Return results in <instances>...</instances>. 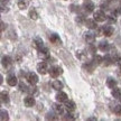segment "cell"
Masks as SVG:
<instances>
[{
  "label": "cell",
  "mask_w": 121,
  "mask_h": 121,
  "mask_svg": "<svg viewBox=\"0 0 121 121\" xmlns=\"http://www.w3.org/2000/svg\"><path fill=\"white\" fill-rule=\"evenodd\" d=\"M48 73H49V75H51L52 78H56L63 73V69H62L60 66H58V65H54V66H52V67L49 69Z\"/></svg>",
  "instance_id": "cell-1"
},
{
  "label": "cell",
  "mask_w": 121,
  "mask_h": 121,
  "mask_svg": "<svg viewBox=\"0 0 121 121\" xmlns=\"http://www.w3.org/2000/svg\"><path fill=\"white\" fill-rule=\"evenodd\" d=\"M93 18L98 22H103L104 20H107V15L104 13V11L101 9V10H96L93 13Z\"/></svg>",
  "instance_id": "cell-2"
},
{
  "label": "cell",
  "mask_w": 121,
  "mask_h": 121,
  "mask_svg": "<svg viewBox=\"0 0 121 121\" xmlns=\"http://www.w3.org/2000/svg\"><path fill=\"white\" fill-rule=\"evenodd\" d=\"M37 71H38L39 74H42V75H44V74H46L49 71V69H48V65H47V62L46 60H43V62H39L38 64H37Z\"/></svg>",
  "instance_id": "cell-3"
},
{
  "label": "cell",
  "mask_w": 121,
  "mask_h": 121,
  "mask_svg": "<svg viewBox=\"0 0 121 121\" xmlns=\"http://www.w3.org/2000/svg\"><path fill=\"white\" fill-rule=\"evenodd\" d=\"M26 80L30 85H36L37 82H38V76H37V74L34 73V72H29V73H27Z\"/></svg>",
  "instance_id": "cell-4"
},
{
  "label": "cell",
  "mask_w": 121,
  "mask_h": 121,
  "mask_svg": "<svg viewBox=\"0 0 121 121\" xmlns=\"http://www.w3.org/2000/svg\"><path fill=\"white\" fill-rule=\"evenodd\" d=\"M82 8L86 13H93V11H94L95 7H94V4L91 2L90 0H85L84 4H83V6H82Z\"/></svg>",
  "instance_id": "cell-5"
},
{
  "label": "cell",
  "mask_w": 121,
  "mask_h": 121,
  "mask_svg": "<svg viewBox=\"0 0 121 121\" xmlns=\"http://www.w3.org/2000/svg\"><path fill=\"white\" fill-rule=\"evenodd\" d=\"M52 107H53V111L56 113L57 116H63V114H64L65 107H64V105H62V104H60V102L54 103Z\"/></svg>",
  "instance_id": "cell-6"
},
{
  "label": "cell",
  "mask_w": 121,
  "mask_h": 121,
  "mask_svg": "<svg viewBox=\"0 0 121 121\" xmlns=\"http://www.w3.org/2000/svg\"><path fill=\"white\" fill-rule=\"evenodd\" d=\"M48 39H49V42H51L52 44H54V45H60V44H62V39H60V35H57L56 33L49 34Z\"/></svg>",
  "instance_id": "cell-7"
},
{
  "label": "cell",
  "mask_w": 121,
  "mask_h": 121,
  "mask_svg": "<svg viewBox=\"0 0 121 121\" xmlns=\"http://www.w3.org/2000/svg\"><path fill=\"white\" fill-rule=\"evenodd\" d=\"M95 66H96V65L93 63V60H86V62H84V64H83L82 67L84 71H86L89 73H92V72L94 71Z\"/></svg>",
  "instance_id": "cell-8"
},
{
  "label": "cell",
  "mask_w": 121,
  "mask_h": 121,
  "mask_svg": "<svg viewBox=\"0 0 121 121\" xmlns=\"http://www.w3.org/2000/svg\"><path fill=\"white\" fill-rule=\"evenodd\" d=\"M24 104L26 105L27 108H33L35 104H36V101H35V98L34 95H28V96H26L25 99H24Z\"/></svg>",
  "instance_id": "cell-9"
},
{
  "label": "cell",
  "mask_w": 121,
  "mask_h": 121,
  "mask_svg": "<svg viewBox=\"0 0 121 121\" xmlns=\"http://www.w3.org/2000/svg\"><path fill=\"white\" fill-rule=\"evenodd\" d=\"M1 64H2V66L4 69H9L13 65V58L10 56H8V55H4L1 58Z\"/></svg>",
  "instance_id": "cell-10"
},
{
  "label": "cell",
  "mask_w": 121,
  "mask_h": 121,
  "mask_svg": "<svg viewBox=\"0 0 121 121\" xmlns=\"http://www.w3.org/2000/svg\"><path fill=\"white\" fill-rule=\"evenodd\" d=\"M95 34L93 33H91V31H86L85 34H84V40L86 42L87 44H93L95 42Z\"/></svg>",
  "instance_id": "cell-11"
},
{
  "label": "cell",
  "mask_w": 121,
  "mask_h": 121,
  "mask_svg": "<svg viewBox=\"0 0 121 121\" xmlns=\"http://www.w3.org/2000/svg\"><path fill=\"white\" fill-rule=\"evenodd\" d=\"M7 83H8V85H10V86H16L18 84L17 76L15 74H9L8 78H7Z\"/></svg>",
  "instance_id": "cell-12"
},
{
  "label": "cell",
  "mask_w": 121,
  "mask_h": 121,
  "mask_svg": "<svg viewBox=\"0 0 121 121\" xmlns=\"http://www.w3.org/2000/svg\"><path fill=\"white\" fill-rule=\"evenodd\" d=\"M64 107H65V110L66 111H69V112H73V111H75V103H74L73 101H71V100H66L65 101V104H64Z\"/></svg>",
  "instance_id": "cell-13"
},
{
  "label": "cell",
  "mask_w": 121,
  "mask_h": 121,
  "mask_svg": "<svg viewBox=\"0 0 121 121\" xmlns=\"http://www.w3.org/2000/svg\"><path fill=\"white\" fill-rule=\"evenodd\" d=\"M113 31H114V29H113V27L111 26V24L103 26V35H104V36L110 37V36H112V35H113Z\"/></svg>",
  "instance_id": "cell-14"
},
{
  "label": "cell",
  "mask_w": 121,
  "mask_h": 121,
  "mask_svg": "<svg viewBox=\"0 0 121 121\" xmlns=\"http://www.w3.org/2000/svg\"><path fill=\"white\" fill-rule=\"evenodd\" d=\"M33 45H34V47L36 48L37 51H38L39 48H42L43 46H45L43 39L40 38V37H35V38L33 39Z\"/></svg>",
  "instance_id": "cell-15"
},
{
  "label": "cell",
  "mask_w": 121,
  "mask_h": 121,
  "mask_svg": "<svg viewBox=\"0 0 121 121\" xmlns=\"http://www.w3.org/2000/svg\"><path fill=\"white\" fill-rule=\"evenodd\" d=\"M112 64H114L112 55H111V54L104 55V57H103V65L104 66H110V65H112Z\"/></svg>",
  "instance_id": "cell-16"
},
{
  "label": "cell",
  "mask_w": 121,
  "mask_h": 121,
  "mask_svg": "<svg viewBox=\"0 0 121 121\" xmlns=\"http://www.w3.org/2000/svg\"><path fill=\"white\" fill-rule=\"evenodd\" d=\"M110 44L107 42V40H102V42H100L99 44V49L101 52H108L109 49H110Z\"/></svg>",
  "instance_id": "cell-17"
},
{
  "label": "cell",
  "mask_w": 121,
  "mask_h": 121,
  "mask_svg": "<svg viewBox=\"0 0 121 121\" xmlns=\"http://www.w3.org/2000/svg\"><path fill=\"white\" fill-rule=\"evenodd\" d=\"M96 20H95L94 18L93 19H86V22H85V26L89 28V29H95L96 27H98V25H96Z\"/></svg>",
  "instance_id": "cell-18"
},
{
  "label": "cell",
  "mask_w": 121,
  "mask_h": 121,
  "mask_svg": "<svg viewBox=\"0 0 121 121\" xmlns=\"http://www.w3.org/2000/svg\"><path fill=\"white\" fill-rule=\"evenodd\" d=\"M55 98H56L57 102H60V103H62V102H65V101L67 100V94H66L65 92H62V90H60V92L56 94Z\"/></svg>",
  "instance_id": "cell-19"
},
{
  "label": "cell",
  "mask_w": 121,
  "mask_h": 121,
  "mask_svg": "<svg viewBox=\"0 0 121 121\" xmlns=\"http://www.w3.org/2000/svg\"><path fill=\"white\" fill-rule=\"evenodd\" d=\"M87 52H83V51H78L76 52V57H78V60H83V62H86L87 60Z\"/></svg>",
  "instance_id": "cell-20"
},
{
  "label": "cell",
  "mask_w": 121,
  "mask_h": 121,
  "mask_svg": "<svg viewBox=\"0 0 121 121\" xmlns=\"http://www.w3.org/2000/svg\"><path fill=\"white\" fill-rule=\"evenodd\" d=\"M111 94H112V96L114 98V99L117 100H120L121 99V89H119V87H113L112 91H111Z\"/></svg>",
  "instance_id": "cell-21"
},
{
  "label": "cell",
  "mask_w": 121,
  "mask_h": 121,
  "mask_svg": "<svg viewBox=\"0 0 121 121\" xmlns=\"http://www.w3.org/2000/svg\"><path fill=\"white\" fill-rule=\"evenodd\" d=\"M92 60H93V63H94L96 66H98V65L103 64V57L100 56V55H98V54H94V55H93Z\"/></svg>",
  "instance_id": "cell-22"
},
{
  "label": "cell",
  "mask_w": 121,
  "mask_h": 121,
  "mask_svg": "<svg viewBox=\"0 0 121 121\" xmlns=\"http://www.w3.org/2000/svg\"><path fill=\"white\" fill-rule=\"evenodd\" d=\"M78 118V114H76V113H74V111L73 112H69L67 111V113L65 114V117L63 118L64 120H76Z\"/></svg>",
  "instance_id": "cell-23"
},
{
  "label": "cell",
  "mask_w": 121,
  "mask_h": 121,
  "mask_svg": "<svg viewBox=\"0 0 121 121\" xmlns=\"http://www.w3.org/2000/svg\"><path fill=\"white\" fill-rule=\"evenodd\" d=\"M52 86H53V89H54V90L60 91L62 89H63V86H64V85H63V83L60 82V80H55V81L52 83Z\"/></svg>",
  "instance_id": "cell-24"
},
{
  "label": "cell",
  "mask_w": 121,
  "mask_h": 121,
  "mask_svg": "<svg viewBox=\"0 0 121 121\" xmlns=\"http://www.w3.org/2000/svg\"><path fill=\"white\" fill-rule=\"evenodd\" d=\"M117 81L114 80L113 78H108V80H107V86L109 87V89H113V87L117 86Z\"/></svg>",
  "instance_id": "cell-25"
},
{
  "label": "cell",
  "mask_w": 121,
  "mask_h": 121,
  "mask_svg": "<svg viewBox=\"0 0 121 121\" xmlns=\"http://www.w3.org/2000/svg\"><path fill=\"white\" fill-rule=\"evenodd\" d=\"M75 20H76V22H78V24L83 25V24H85V22H86V17H85V15L80 13V15H78V16H76Z\"/></svg>",
  "instance_id": "cell-26"
},
{
  "label": "cell",
  "mask_w": 121,
  "mask_h": 121,
  "mask_svg": "<svg viewBox=\"0 0 121 121\" xmlns=\"http://www.w3.org/2000/svg\"><path fill=\"white\" fill-rule=\"evenodd\" d=\"M28 16H29L30 19H33V20H36V19H38V13L36 11V9L35 8H30L29 13H28Z\"/></svg>",
  "instance_id": "cell-27"
},
{
  "label": "cell",
  "mask_w": 121,
  "mask_h": 121,
  "mask_svg": "<svg viewBox=\"0 0 121 121\" xmlns=\"http://www.w3.org/2000/svg\"><path fill=\"white\" fill-rule=\"evenodd\" d=\"M28 7V1L27 0H18V8L20 10H25Z\"/></svg>",
  "instance_id": "cell-28"
},
{
  "label": "cell",
  "mask_w": 121,
  "mask_h": 121,
  "mask_svg": "<svg viewBox=\"0 0 121 121\" xmlns=\"http://www.w3.org/2000/svg\"><path fill=\"white\" fill-rule=\"evenodd\" d=\"M0 96H1V103H8V102H9V94H8V92L2 91Z\"/></svg>",
  "instance_id": "cell-29"
},
{
  "label": "cell",
  "mask_w": 121,
  "mask_h": 121,
  "mask_svg": "<svg viewBox=\"0 0 121 121\" xmlns=\"http://www.w3.org/2000/svg\"><path fill=\"white\" fill-rule=\"evenodd\" d=\"M107 20L109 22V24H116L117 22V16L113 13H111L109 16H107Z\"/></svg>",
  "instance_id": "cell-30"
},
{
  "label": "cell",
  "mask_w": 121,
  "mask_h": 121,
  "mask_svg": "<svg viewBox=\"0 0 121 121\" xmlns=\"http://www.w3.org/2000/svg\"><path fill=\"white\" fill-rule=\"evenodd\" d=\"M112 111L117 116H121V104H114L112 107Z\"/></svg>",
  "instance_id": "cell-31"
},
{
  "label": "cell",
  "mask_w": 121,
  "mask_h": 121,
  "mask_svg": "<svg viewBox=\"0 0 121 121\" xmlns=\"http://www.w3.org/2000/svg\"><path fill=\"white\" fill-rule=\"evenodd\" d=\"M86 52L89 54H91V55H94L95 53H96V47H95L93 44H89V47H87Z\"/></svg>",
  "instance_id": "cell-32"
},
{
  "label": "cell",
  "mask_w": 121,
  "mask_h": 121,
  "mask_svg": "<svg viewBox=\"0 0 121 121\" xmlns=\"http://www.w3.org/2000/svg\"><path fill=\"white\" fill-rule=\"evenodd\" d=\"M28 93L31 95H36L38 93V87L36 86V85H31V86L28 89Z\"/></svg>",
  "instance_id": "cell-33"
},
{
  "label": "cell",
  "mask_w": 121,
  "mask_h": 121,
  "mask_svg": "<svg viewBox=\"0 0 121 121\" xmlns=\"http://www.w3.org/2000/svg\"><path fill=\"white\" fill-rule=\"evenodd\" d=\"M55 114H56L55 112H47L45 119H46V120H57V117Z\"/></svg>",
  "instance_id": "cell-34"
},
{
  "label": "cell",
  "mask_w": 121,
  "mask_h": 121,
  "mask_svg": "<svg viewBox=\"0 0 121 121\" xmlns=\"http://www.w3.org/2000/svg\"><path fill=\"white\" fill-rule=\"evenodd\" d=\"M0 114H1V117H0V119L2 121L4 120H8L9 119V116H8V112L4 110V109H1V111H0Z\"/></svg>",
  "instance_id": "cell-35"
},
{
  "label": "cell",
  "mask_w": 121,
  "mask_h": 121,
  "mask_svg": "<svg viewBox=\"0 0 121 121\" xmlns=\"http://www.w3.org/2000/svg\"><path fill=\"white\" fill-rule=\"evenodd\" d=\"M109 2L108 0H105V1H101V4H100V8L102 9L103 11H105V10H108L109 9Z\"/></svg>",
  "instance_id": "cell-36"
},
{
  "label": "cell",
  "mask_w": 121,
  "mask_h": 121,
  "mask_svg": "<svg viewBox=\"0 0 121 121\" xmlns=\"http://www.w3.org/2000/svg\"><path fill=\"white\" fill-rule=\"evenodd\" d=\"M18 86H19V91H20V92H28V89H29L24 82H20Z\"/></svg>",
  "instance_id": "cell-37"
},
{
  "label": "cell",
  "mask_w": 121,
  "mask_h": 121,
  "mask_svg": "<svg viewBox=\"0 0 121 121\" xmlns=\"http://www.w3.org/2000/svg\"><path fill=\"white\" fill-rule=\"evenodd\" d=\"M94 30H95V31H94L95 36L100 37V36H102V35H103V27H102V28H99V27H96Z\"/></svg>",
  "instance_id": "cell-38"
},
{
  "label": "cell",
  "mask_w": 121,
  "mask_h": 121,
  "mask_svg": "<svg viewBox=\"0 0 121 121\" xmlns=\"http://www.w3.org/2000/svg\"><path fill=\"white\" fill-rule=\"evenodd\" d=\"M113 13H114V15H116V16H121V7H118V8H116L114 9V10H113L112 11Z\"/></svg>",
  "instance_id": "cell-39"
},
{
  "label": "cell",
  "mask_w": 121,
  "mask_h": 121,
  "mask_svg": "<svg viewBox=\"0 0 121 121\" xmlns=\"http://www.w3.org/2000/svg\"><path fill=\"white\" fill-rule=\"evenodd\" d=\"M71 10H72V11H74V13H78V11H80V6L72 4V6H71Z\"/></svg>",
  "instance_id": "cell-40"
},
{
  "label": "cell",
  "mask_w": 121,
  "mask_h": 121,
  "mask_svg": "<svg viewBox=\"0 0 121 121\" xmlns=\"http://www.w3.org/2000/svg\"><path fill=\"white\" fill-rule=\"evenodd\" d=\"M19 76H20V78H26V76H27V72H25V71L22 72V71H20V73H19Z\"/></svg>",
  "instance_id": "cell-41"
},
{
  "label": "cell",
  "mask_w": 121,
  "mask_h": 121,
  "mask_svg": "<svg viewBox=\"0 0 121 121\" xmlns=\"http://www.w3.org/2000/svg\"><path fill=\"white\" fill-rule=\"evenodd\" d=\"M4 26H6V25H4V22H1V31H4Z\"/></svg>",
  "instance_id": "cell-42"
},
{
  "label": "cell",
  "mask_w": 121,
  "mask_h": 121,
  "mask_svg": "<svg viewBox=\"0 0 121 121\" xmlns=\"http://www.w3.org/2000/svg\"><path fill=\"white\" fill-rule=\"evenodd\" d=\"M119 66H121V56H120V58H119V60H118V63H117Z\"/></svg>",
  "instance_id": "cell-43"
},
{
  "label": "cell",
  "mask_w": 121,
  "mask_h": 121,
  "mask_svg": "<svg viewBox=\"0 0 121 121\" xmlns=\"http://www.w3.org/2000/svg\"><path fill=\"white\" fill-rule=\"evenodd\" d=\"M9 0H1V2H2V4H4V2H6V4H7V2H8Z\"/></svg>",
  "instance_id": "cell-44"
},
{
  "label": "cell",
  "mask_w": 121,
  "mask_h": 121,
  "mask_svg": "<svg viewBox=\"0 0 121 121\" xmlns=\"http://www.w3.org/2000/svg\"><path fill=\"white\" fill-rule=\"evenodd\" d=\"M109 2H113V1H116V0H108Z\"/></svg>",
  "instance_id": "cell-45"
},
{
  "label": "cell",
  "mask_w": 121,
  "mask_h": 121,
  "mask_svg": "<svg viewBox=\"0 0 121 121\" xmlns=\"http://www.w3.org/2000/svg\"><path fill=\"white\" fill-rule=\"evenodd\" d=\"M120 4H121V0H120Z\"/></svg>",
  "instance_id": "cell-46"
},
{
  "label": "cell",
  "mask_w": 121,
  "mask_h": 121,
  "mask_svg": "<svg viewBox=\"0 0 121 121\" xmlns=\"http://www.w3.org/2000/svg\"><path fill=\"white\" fill-rule=\"evenodd\" d=\"M84 1H85V0H84Z\"/></svg>",
  "instance_id": "cell-47"
},
{
  "label": "cell",
  "mask_w": 121,
  "mask_h": 121,
  "mask_svg": "<svg viewBox=\"0 0 121 121\" xmlns=\"http://www.w3.org/2000/svg\"><path fill=\"white\" fill-rule=\"evenodd\" d=\"M120 100H121V99H120Z\"/></svg>",
  "instance_id": "cell-48"
}]
</instances>
